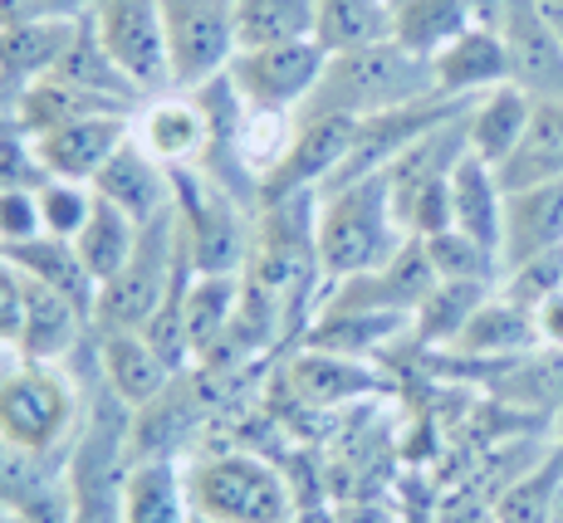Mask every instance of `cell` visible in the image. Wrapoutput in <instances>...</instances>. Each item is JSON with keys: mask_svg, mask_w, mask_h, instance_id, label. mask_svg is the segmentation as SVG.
<instances>
[{"mask_svg": "<svg viewBox=\"0 0 563 523\" xmlns=\"http://www.w3.org/2000/svg\"><path fill=\"white\" fill-rule=\"evenodd\" d=\"M313 245H319L323 285H343V279H353V275L383 269L387 259L407 245L402 225H397V215H393L387 171L358 177V181H349V187L319 191Z\"/></svg>", "mask_w": 563, "mask_h": 523, "instance_id": "obj_1", "label": "cell"}, {"mask_svg": "<svg viewBox=\"0 0 563 523\" xmlns=\"http://www.w3.org/2000/svg\"><path fill=\"white\" fill-rule=\"evenodd\" d=\"M93 387H84L69 367L15 357L10 367H0V441L30 455L69 460L74 441L84 431V416H89V397L84 391Z\"/></svg>", "mask_w": 563, "mask_h": 523, "instance_id": "obj_2", "label": "cell"}, {"mask_svg": "<svg viewBox=\"0 0 563 523\" xmlns=\"http://www.w3.org/2000/svg\"><path fill=\"white\" fill-rule=\"evenodd\" d=\"M437 93V69L431 59L411 54L397 40L349 54H329V69H323L319 89L299 113H343V118H373L387 108H407L417 98Z\"/></svg>", "mask_w": 563, "mask_h": 523, "instance_id": "obj_3", "label": "cell"}, {"mask_svg": "<svg viewBox=\"0 0 563 523\" xmlns=\"http://www.w3.org/2000/svg\"><path fill=\"white\" fill-rule=\"evenodd\" d=\"M187 489L197 519L211 523H289L299 514V494L269 455L241 450H206L187 465Z\"/></svg>", "mask_w": 563, "mask_h": 523, "instance_id": "obj_4", "label": "cell"}, {"mask_svg": "<svg viewBox=\"0 0 563 523\" xmlns=\"http://www.w3.org/2000/svg\"><path fill=\"white\" fill-rule=\"evenodd\" d=\"M191 269L187 245H181V225H177V205L167 215L143 225L137 235L133 259L123 265V275H113L99 289L93 303V329L99 333H143L147 319L167 303V293L177 289V279Z\"/></svg>", "mask_w": 563, "mask_h": 523, "instance_id": "obj_5", "label": "cell"}, {"mask_svg": "<svg viewBox=\"0 0 563 523\" xmlns=\"http://www.w3.org/2000/svg\"><path fill=\"white\" fill-rule=\"evenodd\" d=\"M172 181H177V225L191 275H241L255 235L251 205L235 201L231 191L216 187L197 167H177Z\"/></svg>", "mask_w": 563, "mask_h": 523, "instance_id": "obj_6", "label": "cell"}, {"mask_svg": "<svg viewBox=\"0 0 563 523\" xmlns=\"http://www.w3.org/2000/svg\"><path fill=\"white\" fill-rule=\"evenodd\" d=\"M323 69H329V49L319 40H295V45H269V49H241L225 64L235 98L255 113H285L299 118V108L313 98Z\"/></svg>", "mask_w": 563, "mask_h": 523, "instance_id": "obj_7", "label": "cell"}, {"mask_svg": "<svg viewBox=\"0 0 563 523\" xmlns=\"http://www.w3.org/2000/svg\"><path fill=\"white\" fill-rule=\"evenodd\" d=\"M84 15L93 20L103 49L113 54V64L133 79V89L143 98L177 89L172 45H167V25H162L157 0H89Z\"/></svg>", "mask_w": 563, "mask_h": 523, "instance_id": "obj_8", "label": "cell"}, {"mask_svg": "<svg viewBox=\"0 0 563 523\" xmlns=\"http://www.w3.org/2000/svg\"><path fill=\"white\" fill-rule=\"evenodd\" d=\"M177 89H201L235 59V0H157Z\"/></svg>", "mask_w": 563, "mask_h": 523, "instance_id": "obj_9", "label": "cell"}, {"mask_svg": "<svg viewBox=\"0 0 563 523\" xmlns=\"http://www.w3.org/2000/svg\"><path fill=\"white\" fill-rule=\"evenodd\" d=\"M353 133H358V118L299 113L285 157L260 177V205L285 201V196H299V191H323L333 177H339L343 162H349Z\"/></svg>", "mask_w": 563, "mask_h": 523, "instance_id": "obj_10", "label": "cell"}, {"mask_svg": "<svg viewBox=\"0 0 563 523\" xmlns=\"http://www.w3.org/2000/svg\"><path fill=\"white\" fill-rule=\"evenodd\" d=\"M133 137L143 143L162 167H201L206 152H211V113H206L197 89H172L147 98L133 113Z\"/></svg>", "mask_w": 563, "mask_h": 523, "instance_id": "obj_11", "label": "cell"}, {"mask_svg": "<svg viewBox=\"0 0 563 523\" xmlns=\"http://www.w3.org/2000/svg\"><path fill=\"white\" fill-rule=\"evenodd\" d=\"M133 137V113H93V118H74V123L54 127L45 137H25L35 152L40 171L64 181H89L113 162V152Z\"/></svg>", "mask_w": 563, "mask_h": 523, "instance_id": "obj_12", "label": "cell"}, {"mask_svg": "<svg viewBox=\"0 0 563 523\" xmlns=\"http://www.w3.org/2000/svg\"><path fill=\"white\" fill-rule=\"evenodd\" d=\"M84 15H59V20H25V25H0V113L20 103L30 84L49 79L59 69L64 49H69L74 30Z\"/></svg>", "mask_w": 563, "mask_h": 523, "instance_id": "obj_13", "label": "cell"}, {"mask_svg": "<svg viewBox=\"0 0 563 523\" xmlns=\"http://www.w3.org/2000/svg\"><path fill=\"white\" fill-rule=\"evenodd\" d=\"M93 191H99V201L118 205L123 215H133L137 225L157 221V215H167L172 205H177L172 167H162L137 137H128V143L113 152V162L93 177Z\"/></svg>", "mask_w": 563, "mask_h": 523, "instance_id": "obj_14", "label": "cell"}, {"mask_svg": "<svg viewBox=\"0 0 563 523\" xmlns=\"http://www.w3.org/2000/svg\"><path fill=\"white\" fill-rule=\"evenodd\" d=\"M510 49V84L534 103H563V35L544 20V10H515L500 20Z\"/></svg>", "mask_w": 563, "mask_h": 523, "instance_id": "obj_15", "label": "cell"}, {"mask_svg": "<svg viewBox=\"0 0 563 523\" xmlns=\"http://www.w3.org/2000/svg\"><path fill=\"white\" fill-rule=\"evenodd\" d=\"M89 333H93V319L79 309V303L54 293L49 285L25 279V323H20V337H15V357L64 367L84 343H89Z\"/></svg>", "mask_w": 563, "mask_h": 523, "instance_id": "obj_16", "label": "cell"}, {"mask_svg": "<svg viewBox=\"0 0 563 523\" xmlns=\"http://www.w3.org/2000/svg\"><path fill=\"white\" fill-rule=\"evenodd\" d=\"M99 381L123 401L128 411H143L147 401H157L172 387L177 367L147 343L143 333H99Z\"/></svg>", "mask_w": 563, "mask_h": 523, "instance_id": "obj_17", "label": "cell"}, {"mask_svg": "<svg viewBox=\"0 0 563 523\" xmlns=\"http://www.w3.org/2000/svg\"><path fill=\"white\" fill-rule=\"evenodd\" d=\"M539 323H534V309L525 303L505 299L500 289L475 309V319L461 329V337L451 343V353L471 357V363H485V367H500V363H515L525 353H539Z\"/></svg>", "mask_w": 563, "mask_h": 523, "instance_id": "obj_18", "label": "cell"}, {"mask_svg": "<svg viewBox=\"0 0 563 523\" xmlns=\"http://www.w3.org/2000/svg\"><path fill=\"white\" fill-rule=\"evenodd\" d=\"M431 69H437V93L481 98L510 84V49H505V35L495 25H471L431 59Z\"/></svg>", "mask_w": 563, "mask_h": 523, "instance_id": "obj_19", "label": "cell"}, {"mask_svg": "<svg viewBox=\"0 0 563 523\" xmlns=\"http://www.w3.org/2000/svg\"><path fill=\"white\" fill-rule=\"evenodd\" d=\"M563 245V177L539 181L525 191H505V240H500V275L529 255Z\"/></svg>", "mask_w": 563, "mask_h": 523, "instance_id": "obj_20", "label": "cell"}, {"mask_svg": "<svg viewBox=\"0 0 563 523\" xmlns=\"http://www.w3.org/2000/svg\"><path fill=\"white\" fill-rule=\"evenodd\" d=\"M289 391H295L299 407L329 411V407H353V401L373 397L383 387V377L373 372L358 357H339V353H319V347H305V353L289 363Z\"/></svg>", "mask_w": 563, "mask_h": 523, "instance_id": "obj_21", "label": "cell"}, {"mask_svg": "<svg viewBox=\"0 0 563 523\" xmlns=\"http://www.w3.org/2000/svg\"><path fill=\"white\" fill-rule=\"evenodd\" d=\"M123 523H191V489L181 460H128L123 475Z\"/></svg>", "mask_w": 563, "mask_h": 523, "instance_id": "obj_22", "label": "cell"}, {"mask_svg": "<svg viewBox=\"0 0 563 523\" xmlns=\"http://www.w3.org/2000/svg\"><path fill=\"white\" fill-rule=\"evenodd\" d=\"M529 113H534V98L515 89V84L481 93L471 103V113H465V147H471V157H481L485 167L500 171L510 162V152L519 147V137H525Z\"/></svg>", "mask_w": 563, "mask_h": 523, "instance_id": "obj_23", "label": "cell"}, {"mask_svg": "<svg viewBox=\"0 0 563 523\" xmlns=\"http://www.w3.org/2000/svg\"><path fill=\"white\" fill-rule=\"evenodd\" d=\"M245 303V275H191L187 299H181V323H187V347L191 363H201L206 353L231 337L235 319Z\"/></svg>", "mask_w": 563, "mask_h": 523, "instance_id": "obj_24", "label": "cell"}, {"mask_svg": "<svg viewBox=\"0 0 563 523\" xmlns=\"http://www.w3.org/2000/svg\"><path fill=\"white\" fill-rule=\"evenodd\" d=\"M451 215H456V231L471 235L475 245L495 249L500 255L505 240V187L495 177V167H485L481 157L465 152L461 167L451 171Z\"/></svg>", "mask_w": 563, "mask_h": 523, "instance_id": "obj_25", "label": "cell"}, {"mask_svg": "<svg viewBox=\"0 0 563 523\" xmlns=\"http://www.w3.org/2000/svg\"><path fill=\"white\" fill-rule=\"evenodd\" d=\"M402 333H411L407 313H367V309H319L313 323L305 329V347L319 353H339V357H363L377 347L397 343Z\"/></svg>", "mask_w": 563, "mask_h": 523, "instance_id": "obj_26", "label": "cell"}, {"mask_svg": "<svg viewBox=\"0 0 563 523\" xmlns=\"http://www.w3.org/2000/svg\"><path fill=\"white\" fill-rule=\"evenodd\" d=\"M54 79L74 84V89H84L93 98H108V103L128 108V113H137V108L147 103V98L133 89V79H128V74L113 64V54L103 49V40H99V30H93L89 15H84L79 30H74V40H69V49H64Z\"/></svg>", "mask_w": 563, "mask_h": 523, "instance_id": "obj_27", "label": "cell"}, {"mask_svg": "<svg viewBox=\"0 0 563 523\" xmlns=\"http://www.w3.org/2000/svg\"><path fill=\"white\" fill-rule=\"evenodd\" d=\"M0 255H5L25 279H35V285H49L54 293L74 299V303H79V309L93 319V303H99V285L89 279V269H84V259H79V249H74V240L40 235V240H30V245L0 249Z\"/></svg>", "mask_w": 563, "mask_h": 523, "instance_id": "obj_28", "label": "cell"}, {"mask_svg": "<svg viewBox=\"0 0 563 523\" xmlns=\"http://www.w3.org/2000/svg\"><path fill=\"white\" fill-rule=\"evenodd\" d=\"M495 177H500L505 191H525L563 177V103H534L525 137Z\"/></svg>", "mask_w": 563, "mask_h": 523, "instance_id": "obj_29", "label": "cell"}, {"mask_svg": "<svg viewBox=\"0 0 563 523\" xmlns=\"http://www.w3.org/2000/svg\"><path fill=\"white\" fill-rule=\"evenodd\" d=\"M471 25H481L471 0H397L393 5V40L421 59H437Z\"/></svg>", "mask_w": 563, "mask_h": 523, "instance_id": "obj_30", "label": "cell"}, {"mask_svg": "<svg viewBox=\"0 0 563 523\" xmlns=\"http://www.w3.org/2000/svg\"><path fill=\"white\" fill-rule=\"evenodd\" d=\"M319 0H235V54L313 40Z\"/></svg>", "mask_w": 563, "mask_h": 523, "instance_id": "obj_31", "label": "cell"}, {"mask_svg": "<svg viewBox=\"0 0 563 523\" xmlns=\"http://www.w3.org/2000/svg\"><path fill=\"white\" fill-rule=\"evenodd\" d=\"M329 54H349L393 40V0H319V25H313Z\"/></svg>", "mask_w": 563, "mask_h": 523, "instance_id": "obj_32", "label": "cell"}, {"mask_svg": "<svg viewBox=\"0 0 563 523\" xmlns=\"http://www.w3.org/2000/svg\"><path fill=\"white\" fill-rule=\"evenodd\" d=\"M137 235H143V225H137L133 215H123L118 205H108V201H99L93 221L74 235V249H79L84 269H89V279L99 289L113 275H123V265L133 259V249H137Z\"/></svg>", "mask_w": 563, "mask_h": 523, "instance_id": "obj_33", "label": "cell"}, {"mask_svg": "<svg viewBox=\"0 0 563 523\" xmlns=\"http://www.w3.org/2000/svg\"><path fill=\"white\" fill-rule=\"evenodd\" d=\"M559 499H563V445L554 455H544L534 470L519 475L515 485L500 489L495 523H563Z\"/></svg>", "mask_w": 563, "mask_h": 523, "instance_id": "obj_34", "label": "cell"}, {"mask_svg": "<svg viewBox=\"0 0 563 523\" xmlns=\"http://www.w3.org/2000/svg\"><path fill=\"white\" fill-rule=\"evenodd\" d=\"M490 289L495 285H451V279H441L427 293V303L411 313V337L427 347H451L465 323L475 319V309L490 299Z\"/></svg>", "mask_w": 563, "mask_h": 523, "instance_id": "obj_35", "label": "cell"}, {"mask_svg": "<svg viewBox=\"0 0 563 523\" xmlns=\"http://www.w3.org/2000/svg\"><path fill=\"white\" fill-rule=\"evenodd\" d=\"M64 475H69V460H59V455H30L0 441V509L5 514H20L25 504H35Z\"/></svg>", "mask_w": 563, "mask_h": 523, "instance_id": "obj_36", "label": "cell"}, {"mask_svg": "<svg viewBox=\"0 0 563 523\" xmlns=\"http://www.w3.org/2000/svg\"><path fill=\"white\" fill-rule=\"evenodd\" d=\"M437 279H451V285H500V255L485 245H475L471 235H461L456 225L431 240H421Z\"/></svg>", "mask_w": 563, "mask_h": 523, "instance_id": "obj_37", "label": "cell"}, {"mask_svg": "<svg viewBox=\"0 0 563 523\" xmlns=\"http://www.w3.org/2000/svg\"><path fill=\"white\" fill-rule=\"evenodd\" d=\"M99 211V191L89 181H64V177H45L40 181V215H45V235L74 240Z\"/></svg>", "mask_w": 563, "mask_h": 523, "instance_id": "obj_38", "label": "cell"}, {"mask_svg": "<svg viewBox=\"0 0 563 523\" xmlns=\"http://www.w3.org/2000/svg\"><path fill=\"white\" fill-rule=\"evenodd\" d=\"M505 293V299L525 303V309H539V303H549L554 293H563V245L559 249H544V255H529L519 259V265H510L500 275V285H495Z\"/></svg>", "mask_w": 563, "mask_h": 523, "instance_id": "obj_39", "label": "cell"}, {"mask_svg": "<svg viewBox=\"0 0 563 523\" xmlns=\"http://www.w3.org/2000/svg\"><path fill=\"white\" fill-rule=\"evenodd\" d=\"M45 235L40 215V187H0V249L30 245Z\"/></svg>", "mask_w": 563, "mask_h": 523, "instance_id": "obj_40", "label": "cell"}, {"mask_svg": "<svg viewBox=\"0 0 563 523\" xmlns=\"http://www.w3.org/2000/svg\"><path fill=\"white\" fill-rule=\"evenodd\" d=\"M89 0H0V25H25V20H59L84 15Z\"/></svg>", "mask_w": 563, "mask_h": 523, "instance_id": "obj_41", "label": "cell"}, {"mask_svg": "<svg viewBox=\"0 0 563 523\" xmlns=\"http://www.w3.org/2000/svg\"><path fill=\"white\" fill-rule=\"evenodd\" d=\"M437 523H495V499H475L471 489H461L441 504Z\"/></svg>", "mask_w": 563, "mask_h": 523, "instance_id": "obj_42", "label": "cell"}, {"mask_svg": "<svg viewBox=\"0 0 563 523\" xmlns=\"http://www.w3.org/2000/svg\"><path fill=\"white\" fill-rule=\"evenodd\" d=\"M534 323H539V343H544V347H563V293H554L549 303H539Z\"/></svg>", "mask_w": 563, "mask_h": 523, "instance_id": "obj_43", "label": "cell"}, {"mask_svg": "<svg viewBox=\"0 0 563 523\" xmlns=\"http://www.w3.org/2000/svg\"><path fill=\"white\" fill-rule=\"evenodd\" d=\"M539 10H544V20L563 35V0H539Z\"/></svg>", "mask_w": 563, "mask_h": 523, "instance_id": "obj_44", "label": "cell"}, {"mask_svg": "<svg viewBox=\"0 0 563 523\" xmlns=\"http://www.w3.org/2000/svg\"><path fill=\"white\" fill-rule=\"evenodd\" d=\"M289 523H333V519L323 514V509H299V514L289 519Z\"/></svg>", "mask_w": 563, "mask_h": 523, "instance_id": "obj_45", "label": "cell"}, {"mask_svg": "<svg viewBox=\"0 0 563 523\" xmlns=\"http://www.w3.org/2000/svg\"><path fill=\"white\" fill-rule=\"evenodd\" d=\"M534 5H539V0H500V20L515 15V10H534Z\"/></svg>", "mask_w": 563, "mask_h": 523, "instance_id": "obj_46", "label": "cell"}, {"mask_svg": "<svg viewBox=\"0 0 563 523\" xmlns=\"http://www.w3.org/2000/svg\"><path fill=\"white\" fill-rule=\"evenodd\" d=\"M5 523H25V519H15V514H5Z\"/></svg>", "mask_w": 563, "mask_h": 523, "instance_id": "obj_47", "label": "cell"}, {"mask_svg": "<svg viewBox=\"0 0 563 523\" xmlns=\"http://www.w3.org/2000/svg\"><path fill=\"white\" fill-rule=\"evenodd\" d=\"M191 523H211V519H191Z\"/></svg>", "mask_w": 563, "mask_h": 523, "instance_id": "obj_48", "label": "cell"}, {"mask_svg": "<svg viewBox=\"0 0 563 523\" xmlns=\"http://www.w3.org/2000/svg\"><path fill=\"white\" fill-rule=\"evenodd\" d=\"M0 523H5V514H0Z\"/></svg>", "mask_w": 563, "mask_h": 523, "instance_id": "obj_49", "label": "cell"}, {"mask_svg": "<svg viewBox=\"0 0 563 523\" xmlns=\"http://www.w3.org/2000/svg\"><path fill=\"white\" fill-rule=\"evenodd\" d=\"M0 514H5V509H0Z\"/></svg>", "mask_w": 563, "mask_h": 523, "instance_id": "obj_50", "label": "cell"}, {"mask_svg": "<svg viewBox=\"0 0 563 523\" xmlns=\"http://www.w3.org/2000/svg\"><path fill=\"white\" fill-rule=\"evenodd\" d=\"M0 118H5V113H0Z\"/></svg>", "mask_w": 563, "mask_h": 523, "instance_id": "obj_51", "label": "cell"}, {"mask_svg": "<svg viewBox=\"0 0 563 523\" xmlns=\"http://www.w3.org/2000/svg\"><path fill=\"white\" fill-rule=\"evenodd\" d=\"M393 5H397V0H393Z\"/></svg>", "mask_w": 563, "mask_h": 523, "instance_id": "obj_52", "label": "cell"}]
</instances>
